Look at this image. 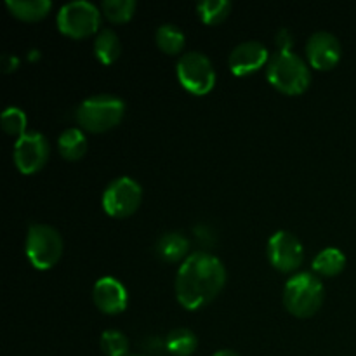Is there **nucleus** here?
I'll return each mask as SVG.
<instances>
[{
  "label": "nucleus",
  "instance_id": "1",
  "mask_svg": "<svg viewBox=\"0 0 356 356\" xmlns=\"http://www.w3.org/2000/svg\"><path fill=\"white\" fill-rule=\"evenodd\" d=\"M226 282L221 259L198 250L191 252L176 275V298L186 309H198L219 294Z\"/></svg>",
  "mask_w": 356,
  "mask_h": 356
},
{
  "label": "nucleus",
  "instance_id": "2",
  "mask_svg": "<svg viewBox=\"0 0 356 356\" xmlns=\"http://www.w3.org/2000/svg\"><path fill=\"white\" fill-rule=\"evenodd\" d=\"M266 76L273 87L285 94H301L312 82L309 66L292 51H277L266 63Z\"/></svg>",
  "mask_w": 356,
  "mask_h": 356
},
{
  "label": "nucleus",
  "instance_id": "3",
  "mask_svg": "<svg viewBox=\"0 0 356 356\" xmlns=\"http://www.w3.org/2000/svg\"><path fill=\"white\" fill-rule=\"evenodd\" d=\"M323 302V284L320 277L312 271L292 275L284 287V305L299 318L315 315Z\"/></svg>",
  "mask_w": 356,
  "mask_h": 356
},
{
  "label": "nucleus",
  "instance_id": "4",
  "mask_svg": "<svg viewBox=\"0 0 356 356\" xmlns=\"http://www.w3.org/2000/svg\"><path fill=\"white\" fill-rule=\"evenodd\" d=\"M125 103L113 94H97L87 97L79 104L75 118L83 129L90 132H103L115 127L122 120Z\"/></svg>",
  "mask_w": 356,
  "mask_h": 356
},
{
  "label": "nucleus",
  "instance_id": "5",
  "mask_svg": "<svg viewBox=\"0 0 356 356\" xmlns=\"http://www.w3.org/2000/svg\"><path fill=\"white\" fill-rule=\"evenodd\" d=\"M63 254V238L58 229L45 222H33L26 233V256L37 270H49Z\"/></svg>",
  "mask_w": 356,
  "mask_h": 356
},
{
  "label": "nucleus",
  "instance_id": "6",
  "mask_svg": "<svg viewBox=\"0 0 356 356\" xmlns=\"http://www.w3.org/2000/svg\"><path fill=\"white\" fill-rule=\"evenodd\" d=\"M177 80L191 94H207L216 83V70L211 59L200 51L184 52L176 65Z\"/></svg>",
  "mask_w": 356,
  "mask_h": 356
},
{
  "label": "nucleus",
  "instance_id": "7",
  "mask_svg": "<svg viewBox=\"0 0 356 356\" xmlns=\"http://www.w3.org/2000/svg\"><path fill=\"white\" fill-rule=\"evenodd\" d=\"M99 21V9L89 0L66 2L58 13V28L73 38L89 37L96 33Z\"/></svg>",
  "mask_w": 356,
  "mask_h": 356
},
{
  "label": "nucleus",
  "instance_id": "8",
  "mask_svg": "<svg viewBox=\"0 0 356 356\" xmlns=\"http://www.w3.org/2000/svg\"><path fill=\"white\" fill-rule=\"evenodd\" d=\"M143 188L136 179L129 176H120L111 181L103 191V209L113 218L131 216L141 204Z\"/></svg>",
  "mask_w": 356,
  "mask_h": 356
},
{
  "label": "nucleus",
  "instance_id": "9",
  "mask_svg": "<svg viewBox=\"0 0 356 356\" xmlns=\"http://www.w3.org/2000/svg\"><path fill=\"white\" fill-rule=\"evenodd\" d=\"M51 153L47 138L38 131L24 132L14 145V163L23 174H33L45 165Z\"/></svg>",
  "mask_w": 356,
  "mask_h": 356
},
{
  "label": "nucleus",
  "instance_id": "10",
  "mask_svg": "<svg viewBox=\"0 0 356 356\" xmlns=\"http://www.w3.org/2000/svg\"><path fill=\"white\" fill-rule=\"evenodd\" d=\"M266 254L270 263L277 270L289 273V271L298 270L302 264L305 247H302L301 240L294 233L287 232V229H280V232L273 233L271 238L268 240Z\"/></svg>",
  "mask_w": 356,
  "mask_h": 356
},
{
  "label": "nucleus",
  "instance_id": "11",
  "mask_svg": "<svg viewBox=\"0 0 356 356\" xmlns=\"http://www.w3.org/2000/svg\"><path fill=\"white\" fill-rule=\"evenodd\" d=\"M268 61H270V52L266 45L259 40L240 42L232 49L228 58L229 70L238 76L257 72Z\"/></svg>",
  "mask_w": 356,
  "mask_h": 356
},
{
  "label": "nucleus",
  "instance_id": "12",
  "mask_svg": "<svg viewBox=\"0 0 356 356\" xmlns=\"http://www.w3.org/2000/svg\"><path fill=\"white\" fill-rule=\"evenodd\" d=\"M306 56L312 66L318 70H330L341 59V42L330 31H315L306 42Z\"/></svg>",
  "mask_w": 356,
  "mask_h": 356
},
{
  "label": "nucleus",
  "instance_id": "13",
  "mask_svg": "<svg viewBox=\"0 0 356 356\" xmlns=\"http://www.w3.org/2000/svg\"><path fill=\"white\" fill-rule=\"evenodd\" d=\"M92 299L97 308L108 315H117L127 308V289L115 277H103L94 284Z\"/></svg>",
  "mask_w": 356,
  "mask_h": 356
},
{
  "label": "nucleus",
  "instance_id": "14",
  "mask_svg": "<svg viewBox=\"0 0 356 356\" xmlns=\"http://www.w3.org/2000/svg\"><path fill=\"white\" fill-rule=\"evenodd\" d=\"M156 256L165 263H177L190 256V242L183 233L169 232L163 233L155 245Z\"/></svg>",
  "mask_w": 356,
  "mask_h": 356
},
{
  "label": "nucleus",
  "instance_id": "15",
  "mask_svg": "<svg viewBox=\"0 0 356 356\" xmlns=\"http://www.w3.org/2000/svg\"><path fill=\"white\" fill-rule=\"evenodd\" d=\"M122 52V42L117 31L111 28H103L94 38V54L103 65H111L118 59Z\"/></svg>",
  "mask_w": 356,
  "mask_h": 356
},
{
  "label": "nucleus",
  "instance_id": "16",
  "mask_svg": "<svg viewBox=\"0 0 356 356\" xmlns=\"http://www.w3.org/2000/svg\"><path fill=\"white\" fill-rule=\"evenodd\" d=\"M313 273L320 277H336L346 266V256L337 247H327L313 259Z\"/></svg>",
  "mask_w": 356,
  "mask_h": 356
},
{
  "label": "nucleus",
  "instance_id": "17",
  "mask_svg": "<svg viewBox=\"0 0 356 356\" xmlns=\"http://www.w3.org/2000/svg\"><path fill=\"white\" fill-rule=\"evenodd\" d=\"M58 149L66 160H79L87 152V138L80 129L68 127L59 134Z\"/></svg>",
  "mask_w": 356,
  "mask_h": 356
},
{
  "label": "nucleus",
  "instance_id": "18",
  "mask_svg": "<svg viewBox=\"0 0 356 356\" xmlns=\"http://www.w3.org/2000/svg\"><path fill=\"white\" fill-rule=\"evenodd\" d=\"M198 346V339L193 330L186 327H177L167 334L165 348L170 355L174 356H190L195 353Z\"/></svg>",
  "mask_w": 356,
  "mask_h": 356
},
{
  "label": "nucleus",
  "instance_id": "19",
  "mask_svg": "<svg viewBox=\"0 0 356 356\" xmlns=\"http://www.w3.org/2000/svg\"><path fill=\"white\" fill-rule=\"evenodd\" d=\"M6 6L19 19L37 21L47 16L52 3L51 0H7Z\"/></svg>",
  "mask_w": 356,
  "mask_h": 356
},
{
  "label": "nucleus",
  "instance_id": "20",
  "mask_svg": "<svg viewBox=\"0 0 356 356\" xmlns=\"http://www.w3.org/2000/svg\"><path fill=\"white\" fill-rule=\"evenodd\" d=\"M155 42L167 54H177L184 47V31L174 23H162L155 31Z\"/></svg>",
  "mask_w": 356,
  "mask_h": 356
},
{
  "label": "nucleus",
  "instance_id": "21",
  "mask_svg": "<svg viewBox=\"0 0 356 356\" xmlns=\"http://www.w3.org/2000/svg\"><path fill=\"white\" fill-rule=\"evenodd\" d=\"M232 10V2L229 0H204L197 3V13L202 21L207 24H218L226 19Z\"/></svg>",
  "mask_w": 356,
  "mask_h": 356
},
{
  "label": "nucleus",
  "instance_id": "22",
  "mask_svg": "<svg viewBox=\"0 0 356 356\" xmlns=\"http://www.w3.org/2000/svg\"><path fill=\"white\" fill-rule=\"evenodd\" d=\"M99 346L106 356H125L129 351V339L118 329H106L101 334Z\"/></svg>",
  "mask_w": 356,
  "mask_h": 356
},
{
  "label": "nucleus",
  "instance_id": "23",
  "mask_svg": "<svg viewBox=\"0 0 356 356\" xmlns=\"http://www.w3.org/2000/svg\"><path fill=\"white\" fill-rule=\"evenodd\" d=\"M136 0H104L101 3L104 16L113 23H125L134 16Z\"/></svg>",
  "mask_w": 356,
  "mask_h": 356
},
{
  "label": "nucleus",
  "instance_id": "24",
  "mask_svg": "<svg viewBox=\"0 0 356 356\" xmlns=\"http://www.w3.org/2000/svg\"><path fill=\"white\" fill-rule=\"evenodd\" d=\"M26 113L17 106H9L2 111V129L10 136H21L26 131Z\"/></svg>",
  "mask_w": 356,
  "mask_h": 356
},
{
  "label": "nucleus",
  "instance_id": "25",
  "mask_svg": "<svg viewBox=\"0 0 356 356\" xmlns=\"http://www.w3.org/2000/svg\"><path fill=\"white\" fill-rule=\"evenodd\" d=\"M275 42L278 45V51H291V47L294 45V35L287 28H282L275 35Z\"/></svg>",
  "mask_w": 356,
  "mask_h": 356
},
{
  "label": "nucleus",
  "instance_id": "26",
  "mask_svg": "<svg viewBox=\"0 0 356 356\" xmlns=\"http://www.w3.org/2000/svg\"><path fill=\"white\" fill-rule=\"evenodd\" d=\"M212 356H240V355L233 350H219V351H216Z\"/></svg>",
  "mask_w": 356,
  "mask_h": 356
},
{
  "label": "nucleus",
  "instance_id": "27",
  "mask_svg": "<svg viewBox=\"0 0 356 356\" xmlns=\"http://www.w3.org/2000/svg\"><path fill=\"white\" fill-rule=\"evenodd\" d=\"M134 356H146V355H134Z\"/></svg>",
  "mask_w": 356,
  "mask_h": 356
}]
</instances>
